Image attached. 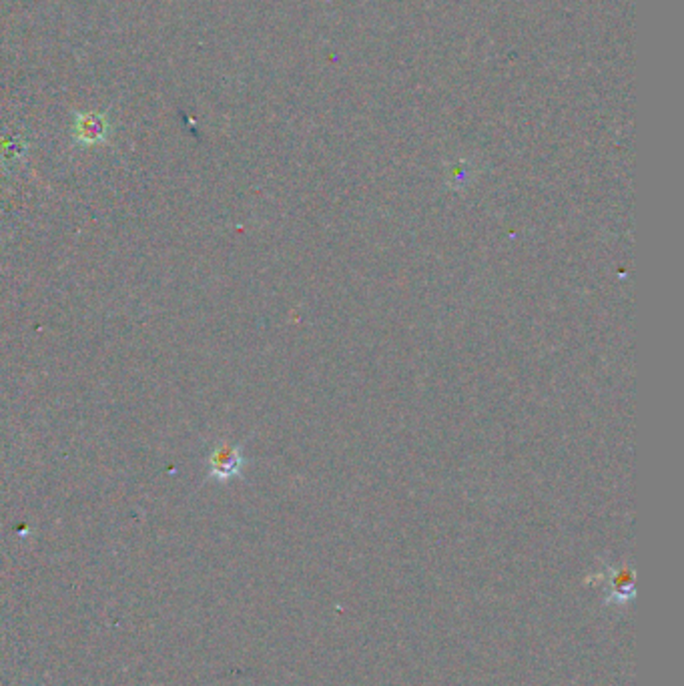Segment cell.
<instances>
[{
	"label": "cell",
	"instance_id": "obj_2",
	"mask_svg": "<svg viewBox=\"0 0 684 686\" xmlns=\"http://www.w3.org/2000/svg\"><path fill=\"white\" fill-rule=\"evenodd\" d=\"M78 133H81L85 141H99L102 133H105V125H102L99 117L86 115L81 118V123H78Z\"/></svg>",
	"mask_w": 684,
	"mask_h": 686
},
{
	"label": "cell",
	"instance_id": "obj_1",
	"mask_svg": "<svg viewBox=\"0 0 684 686\" xmlns=\"http://www.w3.org/2000/svg\"><path fill=\"white\" fill-rule=\"evenodd\" d=\"M243 466L245 460L241 456V450L235 448V445L223 444L209 458V474L217 478V480H232V478L241 474Z\"/></svg>",
	"mask_w": 684,
	"mask_h": 686
}]
</instances>
